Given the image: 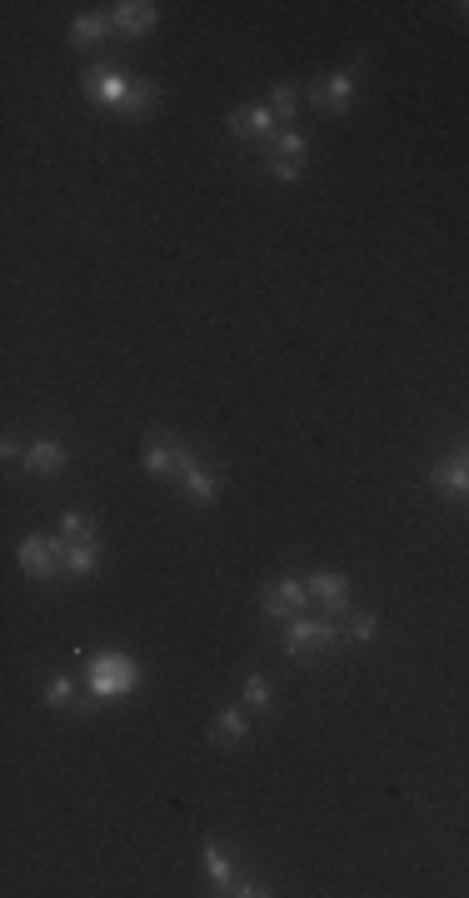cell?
I'll list each match as a JSON object with an SVG mask.
<instances>
[{"label":"cell","mask_w":469,"mask_h":898,"mask_svg":"<svg viewBox=\"0 0 469 898\" xmlns=\"http://www.w3.org/2000/svg\"><path fill=\"white\" fill-rule=\"evenodd\" d=\"M340 639V614L335 619H290V629H285V649H290V659H320V654H330V644Z\"/></svg>","instance_id":"cell-1"},{"label":"cell","mask_w":469,"mask_h":898,"mask_svg":"<svg viewBox=\"0 0 469 898\" xmlns=\"http://www.w3.org/2000/svg\"><path fill=\"white\" fill-rule=\"evenodd\" d=\"M140 684V669H135V659H125V654H100V659H90V694L95 699H125L130 689Z\"/></svg>","instance_id":"cell-2"},{"label":"cell","mask_w":469,"mask_h":898,"mask_svg":"<svg viewBox=\"0 0 469 898\" xmlns=\"http://www.w3.org/2000/svg\"><path fill=\"white\" fill-rule=\"evenodd\" d=\"M305 155H310V140H305L300 130H280L275 140H265V170H270L280 185L300 180V170H305Z\"/></svg>","instance_id":"cell-3"},{"label":"cell","mask_w":469,"mask_h":898,"mask_svg":"<svg viewBox=\"0 0 469 898\" xmlns=\"http://www.w3.org/2000/svg\"><path fill=\"white\" fill-rule=\"evenodd\" d=\"M140 464L150 469V474H190L200 459H195V449L180 445L175 435H145V445H140Z\"/></svg>","instance_id":"cell-4"},{"label":"cell","mask_w":469,"mask_h":898,"mask_svg":"<svg viewBox=\"0 0 469 898\" xmlns=\"http://www.w3.org/2000/svg\"><path fill=\"white\" fill-rule=\"evenodd\" d=\"M20 569L30 579H55L65 569V539H25L20 544Z\"/></svg>","instance_id":"cell-5"},{"label":"cell","mask_w":469,"mask_h":898,"mask_svg":"<svg viewBox=\"0 0 469 898\" xmlns=\"http://www.w3.org/2000/svg\"><path fill=\"white\" fill-rule=\"evenodd\" d=\"M310 105L325 110V115H345V110L355 105V75H350V70H335V75L315 80V85H310Z\"/></svg>","instance_id":"cell-6"},{"label":"cell","mask_w":469,"mask_h":898,"mask_svg":"<svg viewBox=\"0 0 469 898\" xmlns=\"http://www.w3.org/2000/svg\"><path fill=\"white\" fill-rule=\"evenodd\" d=\"M230 135L235 140H275L280 135V120H275V110L270 105H245V110H235L230 115Z\"/></svg>","instance_id":"cell-7"},{"label":"cell","mask_w":469,"mask_h":898,"mask_svg":"<svg viewBox=\"0 0 469 898\" xmlns=\"http://www.w3.org/2000/svg\"><path fill=\"white\" fill-rule=\"evenodd\" d=\"M85 90H90V100H95V105H105V110H120V105H125V95H130V80H125L120 70H105V65H95V70H85Z\"/></svg>","instance_id":"cell-8"},{"label":"cell","mask_w":469,"mask_h":898,"mask_svg":"<svg viewBox=\"0 0 469 898\" xmlns=\"http://www.w3.org/2000/svg\"><path fill=\"white\" fill-rule=\"evenodd\" d=\"M430 484L445 494V499H469V454H450L430 469Z\"/></svg>","instance_id":"cell-9"},{"label":"cell","mask_w":469,"mask_h":898,"mask_svg":"<svg viewBox=\"0 0 469 898\" xmlns=\"http://www.w3.org/2000/svg\"><path fill=\"white\" fill-rule=\"evenodd\" d=\"M305 599H310V589L300 579H280L275 589H265V619H295L305 609Z\"/></svg>","instance_id":"cell-10"},{"label":"cell","mask_w":469,"mask_h":898,"mask_svg":"<svg viewBox=\"0 0 469 898\" xmlns=\"http://www.w3.org/2000/svg\"><path fill=\"white\" fill-rule=\"evenodd\" d=\"M70 464V449L60 445V440H35V445L25 449V469L30 474H60Z\"/></svg>","instance_id":"cell-11"},{"label":"cell","mask_w":469,"mask_h":898,"mask_svg":"<svg viewBox=\"0 0 469 898\" xmlns=\"http://www.w3.org/2000/svg\"><path fill=\"white\" fill-rule=\"evenodd\" d=\"M110 20H115L120 35H145V30L155 25V5H150V0H125V5L110 10Z\"/></svg>","instance_id":"cell-12"},{"label":"cell","mask_w":469,"mask_h":898,"mask_svg":"<svg viewBox=\"0 0 469 898\" xmlns=\"http://www.w3.org/2000/svg\"><path fill=\"white\" fill-rule=\"evenodd\" d=\"M245 739H250V724H245V714L225 709V714H215V719H210V744H215V749H240Z\"/></svg>","instance_id":"cell-13"},{"label":"cell","mask_w":469,"mask_h":898,"mask_svg":"<svg viewBox=\"0 0 469 898\" xmlns=\"http://www.w3.org/2000/svg\"><path fill=\"white\" fill-rule=\"evenodd\" d=\"M305 589H310L315 599H325L330 614H345V604H350V579H345V574H315Z\"/></svg>","instance_id":"cell-14"},{"label":"cell","mask_w":469,"mask_h":898,"mask_svg":"<svg viewBox=\"0 0 469 898\" xmlns=\"http://www.w3.org/2000/svg\"><path fill=\"white\" fill-rule=\"evenodd\" d=\"M200 854H205V869H210V879L220 884V894H235V864H230V854H225V844L220 839H205L200 844Z\"/></svg>","instance_id":"cell-15"},{"label":"cell","mask_w":469,"mask_h":898,"mask_svg":"<svg viewBox=\"0 0 469 898\" xmlns=\"http://www.w3.org/2000/svg\"><path fill=\"white\" fill-rule=\"evenodd\" d=\"M155 105H160V90H155L150 80H130V95H125V105H120L115 115H120V120H145Z\"/></svg>","instance_id":"cell-16"},{"label":"cell","mask_w":469,"mask_h":898,"mask_svg":"<svg viewBox=\"0 0 469 898\" xmlns=\"http://www.w3.org/2000/svg\"><path fill=\"white\" fill-rule=\"evenodd\" d=\"M110 30H115L110 10H105V15H80V20L70 25V45H95V40H105Z\"/></svg>","instance_id":"cell-17"},{"label":"cell","mask_w":469,"mask_h":898,"mask_svg":"<svg viewBox=\"0 0 469 898\" xmlns=\"http://www.w3.org/2000/svg\"><path fill=\"white\" fill-rule=\"evenodd\" d=\"M180 489H185V499H190V504H210V499H215V489H220V479H215L210 469H200V464H195L190 474H180Z\"/></svg>","instance_id":"cell-18"},{"label":"cell","mask_w":469,"mask_h":898,"mask_svg":"<svg viewBox=\"0 0 469 898\" xmlns=\"http://www.w3.org/2000/svg\"><path fill=\"white\" fill-rule=\"evenodd\" d=\"M95 564H100V539L95 544H65V574L85 579V574H95Z\"/></svg>","instance_id":"cell-19"},{"label":"cell","mask_w":469,"mask_h":898,"mask_svg":"<svg viewBox=\"0 0 469 898\" xmlns=\"http://www.w3.org/2000/svg\"><path fill=\"white\" fill-rule=\"evenodd\" d=\"M60 539L65 544H95V519L90 514H60Z\"/></svg>","instance_id":"cell-20"},{"label":"cell","mask_w":469,"mask_h":898,"mask_svg":"<svg viewBox=\"0 0 469 898\" xmlns=\"http://www.w3.org/2000/svg\"><path fill=\"white\" fill-rule=\"evenodd\" d=\"M295 105H300V90H295V85H275V90H270V110H275L280 125L295 120Z\"/></svg>","instance_id":"cell-21"},{"label":"cell","mask_w":469,"mask_h":898,"mask_svg":"<svg viewBox=\"0 0 469 898\" xmlns=\"http://www.w3.org/2000/svg\"><path fill=\"white\" fill-rule=\"evenodd\" d=\"M245 704H250V709H270V704H275V684H270L265 674H250V679H245Z\"/></svg>","instance_id":"cell-22"},{"label":"cell","mask_w":469,"mask_h":898,"mask_svg":"<svg viewBox=\"0 0 469 898\" xmlns=\"http://www.w3.org/2000/svg\"><path fill=\"white\" fill-rule=\"evenodd\" d=\"M45 704H50V709H75V684H70L65 674H55V679L45 684Z\"/></svg>","instance_id":"cell-23"},{"label":"cell","mask_w":469,"mask_h":898,"mask_svg":"<svg viewBox=\"0 0 469 898\" xmlns=\"http://www.w3.org/2000/svg\"><path fill=\"white\" fill-rule=\"evenodd\" d=\"M350 639H360V644L375 639V614H355V619H350Z\"/></svg>","instance_id":"cell-24"},{"label":"cell","mask_w":469,"mask_h":898,"mask_svg":"<svg viewBox=\"0 0 469 898\" xmlns=\"http://www.w3.org/2000/svg\"><path fill=\"white\" fill-rule=\"evenodd\" d=\"M0 459H5V464H10V459H20V445H15L10 435H5V445H0Z\"/></svg>","instance_id":"cell-25"},{"label":"cell","mask_w":469,"mask_h":898,"mask_svg":"<svg viewBox=\"0 0 469 898\" xmlns=\"http://www.w3.org/2000/svg\"><path fill=\"white\" fill-rule=\"evenodd\" d=\"M460 10H465V15H469V5H460Z\"/></svg>","instance_id":"cell-26"}]
</instances>
